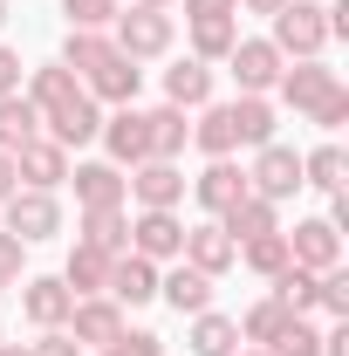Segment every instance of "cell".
Listing matches in <instances>:
<instances>
[{"label":"cell","mask_w":349,"mask_h":356,"mask_svg":"<svg viewBox=\"0 0 349 356\" xmlns=\"http://www.w3.org/2000/svg\"><path fill=\"white\" fill-rule=\"evenodd\" d=\"M69 274H76V281H103L110 267H103V254H76V267H69Z\"/></svg>","instance_id":"obj_34"},{"label":"cell","mask_w":349,"mask_h":356,"mask_svg":"<svg viewBox=\"0 0 349 356\" xmlns=\"http://www.w3.org/2000/svg\"><path fill=\"white\" fill-rule=\"evenodd\" d=\"M89 240H96V247H117V240H124V233H117V213H110V206H103V213L89 220Z\"/></svg>","instance_id":"obj_32"},{"label":"cell","mask_w":349,"mask_h":356,"mask_svg":"<svg viewBox=\"0 0 349 356\" xmlns=\"http://www.w3.org/2000/svg\"><path fill=\"white\" fill-rule=\"evenodd\" d=\"M0 356H21V350H0Z\"/></svg>","instance_id":"obj_43"},{"label":"cell","mask_w":349,"mask_h":356,"mask_svg":"<svg viewBox=\"0 0 349 356\" xmlns=\"http://www.w3.org/2000/svg\"><path fill=\"white\" fill-rule=\"evenodd\" d=\"M329 96H343L329 69H302V76H288V103H302V110H322Z\"/></svg>","instance_id":"obj_9"},{"label":"cell","mask_w":349,"mask_h":356,"mask_svg":"<svg viewBox=\"0 0 349 356\" xmlns=\"http://www.w3.org/2000/svg\"><path fill=\"white\" fill-rule=\"evenodd\" d=\"M199 48H206V55H219V48H233V28H226V14H213V21H199Z\"/></svg>","instance_id":"obj_31"},{"label":"cell","mask_w":349,"mask_h":356,"mask_svg":"<svg viewBox=\"0 0 349 356\" xmlns=\"http://www.w3.org/2000/svg\"><path fill=\"white\" fill-rule=\"evenodd\" d=\"M76 192L103 213V206H117V192H124V185H117V172H110V165H89V172H76Z\"/></svg>","instance_id":"obj_13"},{"label":"cell","mask_w":349,"mask_h":356,"mask_svg":"<svg viewBox=\"0 0 349 356\" xmlns=\"http://www.w3.org/2000/svg\"><path fill=\"white\" fill-rule=\"evenodd\" d=\"M28 137H35V103L0 96V144H28Z\"/></svg>","instance_id":"obj_16"},{"label":"cell","mask_w":349,"mask_h":356,"mask_svg":"<svg viewBox=\"0 0 349 356\" xmlns=\"http://www.w3.org/2000/svg\"><path fill=\"white\" fill-rule=\"evenodd\" d=\"M247 329H254V336H281V309H274V302H267V309H254V322H247Z\"/></svg>","instance_id":"obj_35"},{"label":"cell","mask_w":349,"mask_h":356,"mask_svg":"<svg viewBox=\"0 0 349 356\" xmlns=\"http://www.w3.org/2000/svg\"><path fill=\"white\" fill-rule=\"evenodd\" d=\"M199 199H206L213 213H226V206H240V199H247V178L233 172V165H213V172L199 178Z\"/></svg>","instance_id":"obj_5"},{"label":"cell","mask_w":349,"mask_h":356,"mask_svg":"<svg viewBox=\"0 0 349 356\" xmlns=\"http://www.w3.org/2000/svg\"><path fill=\"white\" fill-rule=\"evenodd\" d=\"M254 7H267V14H281V7H288V0H254Z\"/></svg>","instance_id":"obj_40"},{"label":"cell","mask_w":349,"mask_h":356,"mask_svg":"<svg viewBox=\"0 0 349 356\" xmlns=\"http://www.w3.org/2000/svg\"><path fill=\"white\" fill-rule=\"evenodd\" d=\"M178 185H185V178H178L172 165H144V172H137V199H144L151 213H165V206L178 199Z\"/></svg>","instance_id":"obj_6"},{"label":"cell","mask_w":349,"mask_h":356,"mask_svg":"<svg viewBox=\"0 0 349 356\" xmlns=\"http://www.w3.org/2000/svg\"><path fill=\"white\" fill-rule=\"evenodd\" d=\"M192 350H199V356H226V350H233V322L199 315V329H192Z\"/></svg>","instance_id":"obj_22"},{"label":"cell","mask_w":349,"mask_h":356,"mask_svg":"<svg viewBox=\"0 0 349 356\" xmlns=\"http://www.w3.org/2000/svg\"><path fill=\"white\" fill-rule=\"evenodd\" d=\"M14 83H21V62H14V55L0 48V96H14Z\"/></svg>","instance_id":"obj_36"},{"label":"cell","mask_w":349,"mask_h":356,"mask_svg":"<svg viewBox=\"0 0 349 356\" xmlns=\"http://www.w3.org/2000/svg\"><path fill=\"white\" fill-rule=\"evenodd\" d=\"M14 233H21V240L55 233V206H48V199H14Z\"/></svg>","instance_id":"obj_15"},{"label":"cell","mask_w":349,"mask_h":356,"mask_svg":"<svg viewBox=\"0 0 349 356\" xmlns=\"http://www.w3.org/2000/svg\"><path fill=\"white\" fill-rule=\"evenodd\" d=\"M137 247H144V254H178L185 233H178L172 213H144V220H137Z\"/></svg>","instance_id":"obj_8"},{"label":"cell","mask_w":349,"mask_h":356,"mask_svg":"<svg viewBox=\"0 0 349 356\" xmlns=\"http://www.w3.org/2000/svg\"><path fill=\"white\" fill-rule=\"evenodd\" d=\"M226 213H233V233H247V240L274 233V213H267V199H240V206H226Z\"/></svg>","instance_id":"obj_23"},{"label":"cell","mask_w":349,"mask_h":356,"mask_svg":"<svg viewBox=\"0 0 349 356\" xmlns=\"http://www.w3.org/2000/svg\"><path fill=\"white\" fill-rule=\"evenodd\" d=\"M165 35H172V28H165L158 14H131V21H124V48H137V55H158Z\"/></svg>","instance_id":"obj_14"},{"label":"cell","mask_w":349,"mask_h":356,"mask_svg":"<svg viewBox=\"0 0 349 356\" xmlns=\"http://www.w3.org/2000/svg\"><path fill=\"white\" fill-rule=\"evenodd\" d=\"M55 137H62V144H83V137H96V110H89L83 96L55 103Z\"/></svg>","instance_id":"obj_10"},{"label":"cell","mask_w":349,"mask_h":356,"mask_svg":"<svg viewBox=\"0 0 349 356\" xmlns=\"http://www.w3.org/2000/svg\"><path fill=\"white\" fill-rule=\"evenodd\" d=\"M62 309H69V295H62V281H35V288H28V315H35V322H55Z\"/></svg>","instance_id":"obj_24"},{"label":"cell","mask_w":349,"mask_h":356,"mask_svg":"<svg viewBox=\"0 0 349 356\" xmlns=\"http://www.w3.org/2000/svg\"><path fill=\"white\" fill-rule=\"evenodd\" d=\"M274 137V117H267V103H240V144H261Z\"/></svg>","instance_id":"obj_28"},{"label":"cell","mask_w":349,"mask_h":356,"mask_svg":"<svg viewBox=\"0 0 349 356\" xmlns=\"http://www.w3.org/2000/svg\"><path fill=\"white\" fill-rule=\"evenodd\" d=\"M254 178H261V192H267V199H281V192H295V185H302V158L274 144V151L261 158V172H254Z\"/></svg>","instance_id":"obj_3"},{"label":"cell","mask_w":349,"mask_h":356,"mask_svg":"<svg viewBox=\"0 0 349 356\" xmlns=\"http://www.w3.org/2000/svg\"><path fill=\"white\" fill-rule=\"evenodd\" d=\"M247 261L261 267V274H281V267H288V240H281V233H261V240H254V254H247Z\"/></svg>","instance_id":"obj_27"},{"label":"cell","mask_w":349,"mask_h":356,"mask_svg":"<svg viewBox=\"0 0 349 356\" xmlns=\"http://www.w3.org/2000/svg\"><path fill=\"white\" fill-rule=\"evenodd\" d=\"M103 7H110V0H69V14H76V21H103Z\"/></svg>","instance_id":"obj_37"},{"label":"cell","mask_w":349,"mask_h":356,"mask_svg":"<svg viewBox=\"0 0 349 356\" xmlns=\"http://www.w3.org/2000/svg\"><path fill=\"white\" fill-rule=\"evenodd\" d=\"M14 254H21V247H14V240H0V281H7V267H14Z\"/></svg>","instance_id":"obj_39"},{"label":"cell","mask_w":349,"mask_h":356,"mask_svg":"<svg viewBox=\"0 0 349 356\" xmlns=\"http://www.w3.org/2000/svg\"><path fill=\"white\" fill-rule=\"evenodd\" d=\"M315 343H322V336H315L308 322H281V356H315Z\"/></svg>","instance_id":"obj_30"},{"label":"cell","mask_w":349,"mask_h":356,"mask_svg":"<svg viewBox=\"0 0 349 356\" xmlns=\"http://www.w3.org/2000/svg\"><path fill=\"white\" fill-rule=\"evenodd\" d=\"M192 261H199V274H213V267H226V261H233V240H226L219 226L192 233Z\"/></svg>","instance_id":"obj_17"},{"label":"cell","mask_w":349,"mask_h":356,"mask_svg":"<svg viewBox=\"0 0 349 356\" xmlns=\"http://www.w3.org/2000/svg\"><path fill=\"white\" fill-rule=\"evenodd\" d=\"M165 89H172V103H206V69H199V62H178L172 76H165Z\"/></svg>","instance_id":"obj_19"},{"label":"cell","mask_w":349,"mask_h":356,"mask_svg":"<svg viewBox=\"0 0 349 356\" xmlns=\"http://www.w3.org/2000/svg\"><path fill=\"white\" fill-rule=\"evenodd\" d=\"M76 329L96 336V343H117V309H83V315H76Z\"/></svg>","instance_id":"obj_29"},{"label":"cell","mask_w":349,"mask_h":356,"mask_svg":"<svg viewBox=\"0 0 349 356\" xmlns=\"http://www.w3.org/2000/svg\"><path fill=\"white\" fill-rule=\"evenodd\" d=\"M42 356H69V350H62V343H48V350H42Z\"/></svg>","instance_id":"obj_42"},{"label":"cell","mask_w":349,"mask_h":356,"mask_svg":"<svg viewBox=\"0 0 349 356\" xmlns=\"http://www.w3.org/2000/svg\"><path fill=\"white\" fill-rule=\"evenodd\" d=\"M110 356H158V336H117Z\"/></svg>","instance_id":"obj_33"},{"label":"cell","mask_w":349,"mask_h":356,"mask_svg":"<svg viewBox=\"0 0 349 356\" xmlns=\"http://www.w3.org/2000/svg\"><path fill=\"white\" fill-rule=\"evenodd\" d=\"M274 62H281V55H274L267 42L233 48V76H240V89H267V83H274Z\"/></svg>","instance_id":"obj_4"},{"label":"cell","mask_w":349,"mask_h":356,"mask_svg":"<svg viewBox=\"0 0 349 356\" xmlns=\"http://www.w3.org/2000/svg\"><path fill=\"white\" fill-rule=\"evenodd\" d=\"M21 172L35 178V185H55L62 178V151L55 144H21Z\"/></svg>","instance_id":"obj_18"},{"label":"cell","mask_w":349,"mask_h":356,"mask_svg":"<svg viewBox=\"0 0 349 356\" xmlns=\"http://www.w3.org/2000/svg\"><path fill=\"white\" fill-rule=\"evenodd\" d=\"M110 295H117V302H151V295H158L151 261H124V267H110Z\"/></svg>","instance_id":"obj_7"},{"label":"cell","mask_w":349,"mask_h":356,"mask_svg":"<svg viewBox=\"0 0 349 356\" xmlns=\"http://www.w3.org/2000/svg\"><path fill=\"white\" fill-rule=\"evenodd\" d=\"M0 21H7V7H0Z\"/></svg>","instance_id":"obj_44"},{"label":"cell","mask_w":349,"mask_h":356,"mask_svg":"<svg viewBox=\"0 0 349 356\" xmlns=\"http://www.w3.org/2000/svg\"><path fill=\"white\" fill-rule=\"evenodd\" d=\"M302 172H308L302 185H322V192H336V185H343V151H336V144H322V151L308 158Z\"/></svg>","instance_id":"obj_21"},{"label":"cell","mask_w":349,"mask_h":356,"mask_svg":"<svg viewBox=\"0 0 349 356\" xmlns=\"http://www.w3.org/2000/svg\"><path fill=\"white\" fill-rule=\"evenodd\" d=\"M322 42H329V21H322V7H281V48H302V55H315Z\"/></svg>","instance_id":"obj_2"},{"label":"cell","mask_w":349,"mask_h":356,"mask_svg":"<svg viewBox=\"0 0 349 356\" xmlns=\"http://www.w3.org/2000/svg\"><path fill=\"white\" fill-rule=\"evenodd\" d=\"M165 295H172V309H206V295H213V281H206L199 267H178L172 281H165Z\"/></svg>","instance_id":"obj_12"},{"label":"cell","mask_w":349,"mask_h":356,"mask_svg":"<svg viewBox=\"0 0 349 356\" xmlns=\"http://www.w3.org/2000/svg\"><path fill=\"white\" fill-rule=\"evenodd\" d=\"M144 124H151V151H178V144H185L178 110H158V117H144Z\"/></svg>","instance_id":"obj_26"},{"label":"cell","mask_w":349,"mask_h":356,"mask_svg":"<svg viewBox=\"0 0 349 356\" xmlns=\"http://www.w3.org/2000/svg\"><path fill=\"white\" fill-rule=\"evenodd\" d=\"M199 144H206V151H233V144H240V103H233V110H213L206 131H199Z\"/></svg>","instance_id":"obj_20"},{"label":"cell","mask_w":349,"mask_h":356,"mask_svg":"<svg viewBox=\"0 0 349 356\" xmlns=\"http://www.w3.org/2000/svg\"><path fill=\"white\" fill-rule=\"evenodd\" d=\"M110 151L117 158H151V124L144 117H117L110 124Z\"/></svg>","instance_id":"obj_11"},{"label":"cell","mask_w":349,"mask_h":356,"mask_svg":"<svg viewBox=\"0 0 349 356\" xmlns=\"http://www.w3.org/2000/svg\"><path fill=\"white\" fill-rule=\"evenodd\" d=\"M226 7H233V0H192V14H199V21H213V14H226Z\"/></svg>","instance_id":"obj_38"},{"label":"cell","mask_w":349,"mask_h":356,"mask_svg":"<svg viewBox=\"0 0 349 356\" xmlns=\"http://www.w3.org/2000/svg\"><path fill=\"white\" fill-rule=\"evenodd\" d=\"M7 178H14V165H7V158H0V192H7Z\"/></svg>","instance_id":"obj_41"},{"label":"cell","mask_w":349,"mask_h":356,"mask_svg":"<svg viewBox=\"0 0 349 356\" xmlns=\"http://www.w3.org/2000/svg\"><path fill=\"white\" fill-rule=\"evenodd\" d=\"M281 302H295V309H308V302H322V281H315L308 267H288V274H281Z\"/></svg>","instance_id":"obj_25"},{"label":"cell","mask_w":349,"mask_h":356,"mask_svg":"<svg viewBox=\"0 0 349 356\" xmlns=\"http://www.w3.org/2000/svg\"><path fill=\"white\" fill-rule=\"evenodd\" d=\"M288 261L295 267H336V226L329 220H308L288 233Z\"/></svg>","instance_id":"obj_1"}]
</instances>
